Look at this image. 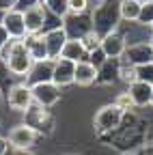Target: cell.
<instances>
[{
	"instance_id": "obj_1",
	"label": "cell",
	"mask_w": 153,
	"mask_h": 155,
	"mask_svg": "<svg viewBox=\"0 0 153 155\" xmlns=\"http://www.w3.org/2000/svg\"><path fill=\"white\" fill-rule=\"evenodd\" d=\"M119 2L121 0H106V2L91 9L93 32H97L99 37H106V35H110V32H114L119 28V24H121Z\"/></svg>"
},
{
	"instance_id": "obj_2",
	"label": "cell",
	"mask_w": 153,
	"mask_h": 155,
	"mask_svg": "<svg viewBox=\"0 0 153 155\" xmlns=\"http://www.w3.org/2000/svg\"><path fill=\"white\" fill-rule=\"evenodd\" d=\"M123 119H125V112L123 110H119L112 101L110 104H104L101 108H97V112H95V116H93L95 134H97L99 138H106V136L114 134V131L121 127Z\"/></svg>"
},
{
	"instance_id": "obj_3",
	"label": "cell",
	"mask_w": 153,
	"mask_h": 155,
	"mask_svg": "<svg viewBox=\"0 0 153 155\" xmlns=\"http://www.w3.org/2000/svg\"><path fill=\"white\" fill-rule=\"evenodd\" d=\"M32 63H35V61L30 58V54H28L24 41L13 39V48H11L9 56H7V61L2 63V65L7 67V71H9L13 78H17V80H26L28 71L32 69Z\"/></svg>"
},
{
	"instance_id": "obj_4",
	"label": "cell",
	"mask_w": 153,
	"mask_h": 155,
	"mask_svg": "<svg viewBox=\"0 0 153 155\" xmlns=\"http://www.w3.org/2000/svg\"><path fill=\"white\" fill-rule=\"evenodd\" d=\"M22 123L28 125V127H32L39 136H52L56 131V119H54L52 110L41 108V106H37V104H32L22 114Z\"/></svg>"
},
{
	"instance_id": "obj_5",
	"label": "cell",
	"mask_w": 153,
	"mask_h": 155,
	"mask_svg": "<svg viewBox=\"0 0 153 155\" xmlns=\"http://www.w3.org/2000/svg\"><path fill=\"white\" fill-rule=\"evenodd\" d=\"M41 136L37 134L32 127L24 125V123H17L11 127L9 136H7V140H9V149L15 151V153H30L35 151L37 142H39Z\"/></svg>"
},
{
	"instance_id": "obj_6",
	"label": "cell",
	"mask_w": 153,
	"mask_h": 155,
	"mask_svg": "<svg viewBox=\"0 0 153 155\" xmlns=\"http://www.w3.org/2000/svg\"><path fill=\"white\" fill-rule=\"evenodd\" d=\"M5 101H7L9 110H13V112H17V114H24V112L35 104V101H32V91H30V86H28L24 80L15 82V84L5 93Z\"/></svg>"
},
{
	"instance_id": "obj_7",
	"label": "cell",
	"mask_w": 153,
	"mask_h": 155,
	"mask_svg": "<svg viewBox=\"0 0 153 155\" xmlns=\"http://www.w3.org/2000/svg\"><path fill=\"white\" fill-rule=\"evenodd\" d=\"M63 30H65L67 39H82L84 35H88L93 30L91 11H86V13H69L63 19Z\"/></svg>"
},
{
	"instance_id": "obj_8",
	"label": "cell",
	"mask_w": 153,
	"mask_h": 155,
	"mask_svg": "<svg viewBox=\"0 0 153 155\" xmlns=\"http://www.w3.org/2000/svg\"><path fill=\"white\" fill-rule=\"evenodd\" d=\"M117 32L123 37L125 45H140V43H149L151 41V26H145L140 22H121Z\"/></svg>"
},
{
	"instance_id": "obj_9",
	"label": "cell",
	"mask_w": 153,
	"mask_h": 155,
	"mask_svg": "<svg viewBox=\"0 0 153 155\" xmlns=\"http://www.w3.org/2000/svg\"><path fill=\"white\" fill-rule=\"evenodd\" d=\"M30 91H32V101L41 108H48V110H52L63 97V91L52 82L35 84V86H30Z\"/></svg>"
},
{
	"instance_id": "obj_10",
	"label": "cell",
	"mask_w": 153,
	"mask_h": 155,
	"mask_svg": "<svg viewBox=\"0 0 153 155\" xmlns=\"http://www.w3.org/2000/svg\"><path fill=\"white\" fill-rule=\"evenodd\" d=\"M73 69L75 65L65 61V58H56L52 67V84H56L61 91L73 84Z\"/></svg>"
},
{
	"instance_id": "obj_11",
	"label": "cell",
	"mask_w": 153,
	"mask_h": 155,
	"mask_svg": "<svg viewBox=\"0 0 153 155\" xmlns=\"http://www.w3.org/2000/svg\"><path fill=\"white\" fill-rule=\"evenodd\" d=\"M2 26H5V30L9 32V37H11V39H20V41H22V39L26 37L24 13L15 11V9L7 11V13L2 15Z\"/></svg>"
},
{
	"instance_id": "obj_12",
	"label": "cell",
	"mask_w": 153,
	"mask_h": 155,
	"mask_svg": "<svg viewBox=\"0 0 153 155\" xmlns=\"http://www.w3.org/2000/svg\"><path fill=\"white\" fill-rule=\"evenodd\" d=\"M101 52L106 54V58H114V61H121V56L125 54V41H123V37L114 30L106 37H101V43H99Z\"/></svg>"
},
{
	"instance_id": "obj_13",
	"label": "cell",
	"mask_w": 153,
	"mask_h": 155,
	"mask_svg": "<svg viewBox=\"0 0 153 155\" xmlns=\"http://www.w3.org/2000/svg\"><path fill=\"white\" fill-rule=\"evenodd\" d=\"M151 56H153V50L149 43H140V45H129L125 48V54L121 56L123 63H129L134 67H140V65H147L151 63Z\"/></svg>"
},
{
	"instance_id": "obj_14",
	"label": "cell",
	"mask_w": 153,
	"mask_h": 155,
	"mask_svg": "<svg viewBox=\"0 0 153 155\" xmlns=\"http://www.w3.org/2000/svg\"><path fill=\"white\" fill-rule=\"evenodd\" d=\"M125 91H127L129 99L134 101V106H136V108H147V106L151 104V97H153V86H151V84L136 80L134 84H129Z\"/></svg>"
},
{
	"instance_id": "obj_15",
	"label": "cell",
	"mask_w": 153,
	"mask_h": 155,
	"mask_svg": "<svg viewBox=\"0 0 153 155\" xmlns=\"http://www.w3.org/2000/svg\"><path fill=\"white\" fill-rule=\"evenodd\" d=\"M43 43H45V50H48V58L50 61H56V58H61V52L67 43V35L63 28L58 30H50L43 35Z\"/></svg>"
},
{
	"instance_id": "obj_16",
	"label": "cell",
	"mask_w": 153,
	"mask_h": 155,
	"mask_svg": "<svg viewBox=\"0 0 153 155\" xmlns=\"http://www.w3.org/2000/svg\"><path fill=\"white\" fill-rule=\"evenodd\" d=\"M73 84L80 88H88L93 84H97V69H95L88 61L84 63H75L73 69Z\"/></svg>"
},
{
	"instance_id": "obj_17",
	"label": "cell",
	"mask_w": 153,
	"mask_h": 155,
	"mask_svg": "<svg viewBox=\"0 0 153 155\" xmlns=\"http://www.w3.org/2000/svg\"><path fill=\"white\" fill-rule=\"evenodd\" d=\"M52 67L54 61H41V63H32V69L26 75V84L35 86V84H43V82H52Z\"/></svg>"
},
{
	"instance_id": "obj_18",
	"label": "cell",
	"mask_w": 153,
	"mask_h": 155,
	"mask_svg": "<svg viewBox=\"0 0 153 155\" xmlns=\"http://www.w3.org/2000/svg\"><path fill=\"white\" fill-rule=\"evenodd\" d=\"M43 15L45 9L43 5H37L28 11H24V26H26V35H41L43 30Z\"/></svg>"
},
{
	"instance_id": "obj_19",
	"label": "cell",
	"mask_w": 153,
	"mask_h": 155,
	"mask_svg": "<svg viewBox=\"0 0 153 155\" xmlns=\"http://www.w3.org/2000/svg\"><path fill=\"white\" fill-rule=\"evenodd\" d=\"M24 45L30 54V58L35 63H41V61H50L48 58V50H45V43H43V35H26L24 39Z\"/></svg>"
},
{
	"instance_id": "obj_20",
	"label": "cell",
	"mask_w": 153,
	"mask_h": 155,
	"mask_svg": "<svg viewBox=\"0 0 153 155\" xmlns=\"http://www.w3.org/2000/svg\"><path fill=\"white\" fill-rule=\"evenodd\" d=\"M61 58H65V61L69 63H84L88 61V52L84 50V45L80 43V39H67V43L61 52Z\"/></svg>"
},
{
	"instance_id": "obj_21",
	"label": "cell",
	"mask_w": 153,
	"mask_h": 155,
	"mask_svg": "<svg viewBox=\"0 0 153 155\" xmlns=\"http://www.w3.org/2000/svg\"><path fill=\"white\" fill-rule=\"evenodd\" d=\"M114 82H119V61L108 58V61L97 69V84L101 86H110Z\"/></svg>"
},
{
	"instance_id": "obj_22",
	"label": "cell",
	"mask_w": 153,
	"mask_h": 155,
	"mask_svg": "<svg viewBox=\"0 0 153 155\" xmlns=\"http://www.w3.org/2000/svg\"><path fill=\"white\" fill-rule=\"evenodd\" d=\"M140 9H142V5L136 2V0H121V2H119V15H121V22H138Z\"/></svg>"
},
{
	"instance_id": "obj_23",
	"label": "cell",
	"mask_w": 153,
	"mask_h": 155,
	"mask_svg": "<svg viewBox=\"0 0 153 155\" xmlns=\"http://www.w3.org/2000/svg\"><path fill=\"white\" fill-rule=\"evenodd\" d=\"M136 80H138V71H136V67L129 65V63L119 61V82H123L125 86H129V84H134Z\"/></svg>"
},
{
	"instance_id": "obj_24",
	"label": "cell",
	"mask_w": 153,
	"mask_h": 155,
	"mask_svg": "<svg viewBox=\"0 0 153 155\" xmlns=\"http://www.w3.org/2000/svg\"><path fill=\"white\" fill-rule=\"evenodd\" d=\"M50 13H54L56 17H61V19H65L67 15H69V7H67V0H48V2L43 5Z\"/></svg>"
},
{
	"instance_id": "obj_25",
	"label": "cell",
	"mask_w": 153,
	"mask_h": 155,
	"mask_svg": "<svg viewBox=\"0 0 153 155\" xmlns=\"http://www.w3.org/2000/svg\"><path fill=\"white\" fill-rule=\"evenodd\" d=\"M43 9H45V7H43ZM58 28H63V19L56 17L54 13H50V11L45 9V15H43V30H41V35H45V32H50V30H58Z\"/></svg>"
},
{
	"instance_id": "obj_26",
	"label": "cell",
	"mask_w": 153,
	"mask_h": 155,
	"mask_svg": "<svg viewBox=\"0 0 153 155\" xmlns=\"http://www.w3.org/2000/svg\"><path fill=\"white\" fill-rule=\"evenodd\" d=\"M112 104L117 106L119 110H123L125 114H129V112H134L136 110V106H134V101L129 99V95H127V91H123V93H119L117 97L112 99Z\"/></svg>"
},
{
	"instance_id": "obj_27",
	"label": "cell",
	"mask_w": 153,
	"mask_h": 155,
	"mask_svg": "<svg viewBox=\"0 0 153 155\" xmlns=\"http://www.w3.org/2000/svg\"><path fill=\"white\" fill-rule=\"evenodd\" d=\"M80 43H82V45H84V50L91 54V52H95V50L99 48V43H101V37H99L97 32H93V30H91L88 35H84V37L80 39Z\"/></svg>"
},
{
	"instance_id": "obj_28",
	"label": "cell",
	"mask_w": 153,
	"mask_h": 155,
	"mask_svg": "<svg viewBox=\"0 0 153 155\" xmlns=\"http://www.w3.org/2000/svg\"><path fill=\"white\" fill-rule=\"evenodd\" d=\"M138 22H140V24H145V26H151V24H153V0H149V2H145V5H142Z\"/></svg>"
},
{
	"instance_id": "obj_29",
	"label": "cell",
	"mask_w": 153,
	"mask_h": 155,
	"mask_svg": "<svg viewBox=\"0 0 153 155\" xmlns=\"http://www.w3.org/2000/svg\"><path fill=\"white\" fill-rule=\"evenodd\" d=\"M136 71H138V80H140V82H147V84L153 86V65H151V63L136 67Z\"/></svg>"
},
{
	"instance_id": "obj_30",
	"label": "cell",
	"mask_w": 153,
	"mask_h": 155,
	"mask_svg": "<svg viewBox=\"0 0 153 155\" xmlns=\"http://www.w3.org/2000/svg\"><path fill=\"white\" fill-rule=\"evenodd\" d=\"M67 7H69V13H86V11H91L88 0H67Z\"/></svg>"
},
{
	"instance_id": "obj_31",
	"label": "cell",
	"mask_w": 153,
	"mask_h": 155,
	"mask_svg": "<svg viewBox=\"0 0 153 155\" xmlns=\"http://www.w3.org/2000/svg\"><path fill=\"white\" fill-rule=\"evenodd\" d=\"M106 61H108V58H106V54L101 52V48H97L95 52H91V54H88V63H91L95 69H99V67H101Z\"/></svg>"
},
{
	"instance_id": "obj_32",
	"label": "cell",
	"mask_w": 153,
	"mask_h": 155,
	"mask_svg": "<svg viewBox=\"0 0 153 155\" xmlns=\"http://www.w3.org/2000/svg\"><path fill=\"white\" fill-rule=\"evenodd\" d=\"M37 5H39V0H15V11L24 13V11H28V9L37 7Z\"/></svg>"
},
{
	"instance_id": "obj_33",
	"label": "cell",
	"mask_w": 153,
	"mask_h": 155,
	"mask_svg": "<svg viewBox=\"0 0 153 155\" xmlns=\"http://www.w3.org/2000/svg\"><path fill=\"white\" fill-rule=\"evenodd\" d=\"M9 41H11V37H9V32L5 30V26H2V24H0V50H2V48H5V45H7Z\"/></svg>"
},
{
	"instance_id": "obj_34",
	"label": "cell",
	"mask_w": 153,
	"mask_h": 155,
	"mask_svg": "<svg viewBox=\"0 0 153 155\" xmlns=\"http://www.w3.org/2000/svg\"><path fill=\"white\" fill-rule=\"evenodd\" d=\"M11 149H9V140H7V136L0 134V155H7Z\"/></svg>"
},
{
	"instance_id": "obj_35",
	"label": "cell",
	"mask_w": 153,
	"mask_h": 155,
	"mask_svg": "<svg viewBox=\"0 0 153 155\" xmlns=\"http://www.w3.org/2000/svg\"><path fill=\"white\" fill-rule=\"evenodd\" d=\"M11 9H15V0H0V11L2 13H7Z\"/></svg>"
},
{
	"instance_id": "obj_36",
	"label": "cell",
	"mask_w": 153,
	"mask_h": 155,
	"mask_svg": "<svg viewBox=\"0 0 153 155\" xmlns=\"http://www.w3.org/2000/svg\"><path fill=\"white\" fill-rule=\"evenodd\" d=\"M140 155H153V142H147L140 151Z\"/></svg>"
},
{
	"instance_id": "obj_37",
	"label": "cell",
	"mask_w": 153,
	"mask_h": 155,
	"mask_svg": "<svg viewBox=\"0 0 153 155\" xmlns=\"http://www.w3.org/2000/svg\"><path fill=\"white\" fill-rule=\"evenodd\" d=\"M15 155H35V153L30 151V153H15Z\"/></svg>"
},
{
	"instance_id": "obj_38",
	"label": "cell",
	"mask_w": 153,
	"mask_h": 155,
	"mask_svg": "<svg viewBox=\"0 0 153 155\" xmlns=\"http://www.w3.org/2000/svg\"><path fill=\"white\" fill-rule=\"evenodd\" d=\"M149 45H151V50H153V35H151V41H149Z\"/></svg>"
},
{
	"instance_id": "obj_39",
	"label": "cell",
	"mask_w": 153,
	"mask_h": 155,
	"mask_svg": "<svg viewBox=\"0 0 153 155\" xmlns=\"http://www.w3.org/2000/svg\"><path fill=\"white\" fill-rule=\"evenodd\" d=\"M136 2H140V5H145V2H149V0H136Z\"/></svg>"
},
{
	"instance_id": "obj_40",
	"label": "cell",
	"mask_w": 153,
	"mask_h": 155,
	"mask_svg": "<svg viewBox=\"0 0 153 155\" xmlns=\"http://www.w3.org/2000/svg\"><path fill=\"white\" fill-rule=\"evenodd\" d=\"M61 155H78V153H61Z\"/></svg>"
},
{
	"instance_id": "obj_41",
	"label": "cell",
	"mask_w": 153,
	"mask_h": 155,
	"mask_svg": "<svg viewBox=\"0 0 153 155\" xmlns=\"http://www.w3.org/2000/svg\"><path fill=\"white\" fill-rule=\"evenodd\" d=\"M2 15H5V13H2V11H0V24H2Z\"/></svg>"
},
{
	"instance_id": "obj_42",
	"label": "cell",
	"mask_w": 153,
	"mask_h": 155,
	"mask_svg": "<svg viewBox=\"0 0 153 155\" xmlns=\"http://www.w3.org/2000/svg\"><path fill=\"white\" fill-rule=\"evenodd\" d=\"M45 2H48V0H39V5H45Z\"/></svg>"
},
{
	"instance_id": "obj_43",
	"label": "cell",
	"mask_w": 153,
	"mask_h": 155,
	"mask_svg": "<svg viewBox=\"0 0 153 155\" xmlns=\"http://www.w3.org/2000/svg\"><path fill=\"white\" fill-rule=\"evenodd\" d=\"M149 106H151V108H153V97H151V104H149Z\"/></svg>"
},
{
	"instance_id": "obj_44",
	"label": "cell",
	"mask_w": 153,
	"mask_h": 155,
	"mask_svg": "<svg viewBox=\"0 0 153 155\" xmlns=\"http://www.w3.org/2000/svg\"><path fill=\"white\" fill-rule=\"evenodd\" d=\"M7 155H15V153H13V151H9V153H7Z\"/></svg>"
},
{
	"instance_id": "obj_45",
	"label": "cell",
	"mask_w": 153,
	"mask_h": 155,
	"mask_svg": "<svg viewBox=\"0 0 153 155\" xmlns=\"http://www.w3.org/2000/svg\"><path fill=\"white\" fill-rule=\"evenodd\" d=\"M151 65H153V56H151Z\"/></svg>"
},
{
	"instance_id": "obj_46",
	"label": "cell",
	"mask_w": 153,
	"mask_h": 155,
	"mask_svg": "<svg viewBox=\"0 0 153 155\" xmlns=\"http://www.w3.org/2000/svg\"><path fill=\"white\" fill-rule=\"evenodd\" d=\"M151 32H153V24H151Z\"/></svg>"
},
{
	"instance_id": "obj_47",
	"label": "cell",
	"mask_w": 153,
	"mask_h": 155,
	"mask_svg": "<svg viewBox=\"0 0 153 155\" xmlns=\"http://www.w3.org/2000/svg\"><path fill=\"white\" fill-rule=\"evenodd\" d=\"M134 155H140V153H134Z\"/></svg>"
},
{
	"instance_id": "obj_48",
	"label": "cell",
	"mask_w": 153,
	"mask_h": 155,
	"mask_svg": "<svg viewBox=\"0 0 153 155\" xmlns=\"http://www.w3.org/2000/svg\"><path fill=\"white\" fill-rule=\"evenodd\" d=\"M0 125H2V121H0Z\"/></svg>"
}]
</instances>
